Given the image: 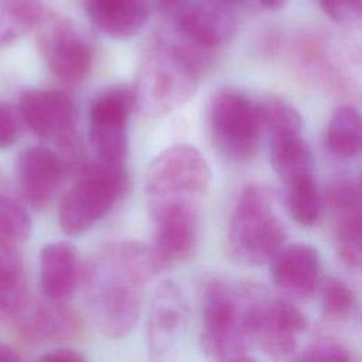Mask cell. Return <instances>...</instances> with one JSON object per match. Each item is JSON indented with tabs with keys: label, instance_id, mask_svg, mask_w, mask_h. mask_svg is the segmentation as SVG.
Segmentation results:
<instances>
[{
	"label": "cell",
	"instance_id": "cell-27",
	"mask_svg": "<svg viewBox=\"0 0 362 362\" xmlns=\"http://www.w3.org/2000/svg\"><path fill=\"white\" fill-rule=\"evenodd\" d=\"M297 361H311V362H328V361H335V362H349L352 361V355L348 348H345L341 342L324 338V339H317L307 345L300 354L296 356Z\"/></svg>",
	"mask_w": 362,
	"mask_h": 362
},
{
	"label": "cell",
	"instance_id": "cell-24",
	"mask_svg": "<svg viewBox=\"0 0 362 362\" xmlns=\"http://www.w3.org/2000/svg\"><path fill=\"white\" fill-rule=\"evenodd\" d=\"M25 301V277L14 253L0 256V314L18 311Z\"/></svg>",
	"mask_w": 362,
	"mask_h": 362
},
{
	"label": "cell",
	"instance_id": "cell-1",
	"mask_svg": "<svg viewBox=\"0 0 362 362\" xmlns=\"http://www.w3.org/2000/svg\"><path fill=\"white\" fill-rule=\"evenodd\" d=\"M156 274L148 245L141 242H112L92 256L82 279L90 315L103 335L116 339L133 329Z\"/></svg>",
	"mask_w": 362,
	"mask_h": 362
},
{
	"label": "cell",
	"instance_id": "cell-16",
	"mask_svg": "<svg viewBox=\"0 0 362 362\" xmlns=\"http://www.w3.org/2000/svg\"><path fill=\"white\" fill-rule=\"evenodd\" d=\"M16 175L24 198L34 206H44L61 184L64 163L51 148L31 146L18 154Z\"/></svg>",
	"mask_w": 362,
	"mask_h": 362
},
{
	"label": "cell",
	"instance_id": "cell-12",
	"mask_svg": "<svg viewBox=\"0 0 362 362\" xmlns=\"http://www.w3.org/2000/svg\"><path fill=\"white\" fill-rule=\"evenodd\" d=\"M20 113L37 136L57 139L71 153L75 151V109L66 93L55 89H27L20 96Z\"/></svg>",
	"mask_w": 362,
	"mask_h": 362
},
{
	"label": "cell",
	"instance_id": "cell-8",
	"mask_svg": "<svg viewBox=\"0 0 362 362\" xmlns=\"http://www.w3.org/2000/svg\"><path fill=\"white\" fill-rule=\"evenodd\" d=\"M246 321L252 345L276 359L290 356L308 327L305 315L288 298L272 296L255 283H246Z\"/></svg>",
	"mask_w": 362,
	"mask_h": 362
},
{
	"label": "cell",
	"instance_id": "cell-9",
	"mask_svg": "<svg viewBox=\"0 0 362 362\" xmlns=\"http://www.w3.org/2000/svg\"><path fill=\"white\" fill-rule=\"evenodd\" d=\"M136 107L134 90L124 83L102 89L89 107V141L95 161L126 167L129 122Z\"/></svg>",
	"mask_w": 362,
	"mask_h": 362
},
{
	"label": "cell",
	"instance_id": "cell-18",
	"mask_svg": "<svg viewBox=\"0 0 362 362\" xmlns=\"http://www.w3.org/2000/svg\"><path fill=\"white\" fill-rule=\"evenodd\" d=\"M264 133L272 167L284 184L313 174V153L303 137V124H286Z\"/></svg>",
	"mask_w": 362,
	"mask_h": 362
},
{
	"label": "cell",
	"instance_id": "cell-32",
	"mask_svg": "<svg viewBox=\"0 0 362 362\" xmlns=\"http://www.w3.org/2000/svg\"><path fill=\"white\" fill-rule=\"evenodd\" d=\"M288 0H259V3L267 10H279L284 7Z\"/></svg>",
	"mask_w": 362,
	"mask_h": 362
},
{
	"label": "cell",
	"instance_id": "cell-20",
	"mask_svg": "<svg viewBox=\"0 0 362 362\" xmlns=\"http://www.w3.org/2000/svg\"><path fill=\"white\" fill-rule=\"evenodd\" d=\"M361 115L352 105L334 109L325 134V143L332 156L341 160L359 157L362 146Z\"/></svg>",
	"mask_w": 362,
	"mask_h": 362
},
{
	"label": "cell",
	"instance_id": "cell-14",
	"mask_svg": "<svg viewBox=\"0 0 362 362\" xmlns=\"http://www.w3.org/2000/svg\"><path fill=\"white\" fill-rule=\"evenodd\" d=\"M188 317V303L180 286L163 281L154 293L147 318V345L151 356L163 358L177 346Z\"/></svg>",
	"mask_w": 362,
	"mask_h": 362
},
{
	"label": "cell",
	"instance_id": "cell-10",
	"mask_svg": "<svg viewBox=\"0 0 362 362\" xmlns=\"http://www.w3.org/2000/svg\"><path fill=\"white\" fill-rule=\"evenodd\" d=\"M38 48L51 72L62 81H82L92 65V51L69 20L44 17L38 24Z\"/></svg>",
	"mask_w": 362,
	"mask_h": 362
},
{
	"label": "cell",
	"instance_id": "cell-30",
	"mask_svg": "<svg viewBox=\"0 0 362 362\" xmlns=\"http://www.w3.org/2000/svg\"><path fill=\"white\" fill-rule=\"evenodd\" d=\"M40 359L41 361H68V362L85 361L83 355L72 348H57V349L49 351L48 354L42 355Z\"/></svg>",
	"mask_w": 362,
	"mask_h": 362
},
{
	"label": "cell",
	"instance_id": "cell-11",
	"mask_svg": "<svg viewBox=\"0 0 362 362\" xmlns=\"http://www.w3.org/2000/svg\"><path fill=\"white\" fill-rule=\"evenodd\" d=\"M334 221V243L338 257L349 269L359 270L362 262V199L358 177L335 180L327 192Z\"/></svg>",
	"mask_w": 362,
	"mask_h": 362
},
{
	"label": "cell",
	"instance_id": "cell-15",
	"mask_svg": "<svg viewBox=\"0 0 362 362\" xmlns=\"http://www.w3.org/2000/svg\"><path fill=\"white\" fill-rule=\"evenodd\" d=\"M153 222L154 235L148 250L158 274L182 264L195 253L199 240V212L167 215Z\"/></svg>",
	"mask_w": 362,
	"mask_h": 362
},
{
	"label": "cell",
	"instance_id": "cell-26",
	"mask_svg": "<svg viewBox=\"0 0 362 362\" xmlns=\"http://www.w3.org/2000/svg\"><path fill=\"white\" fill-rule=\"evenodd\" d=\"M31 232V218L24 206L8 197H0V246L24 242Z\"/></svg>",
	"mask_w": 362,
	"mask_h": 362
},
{
	"label": "cell",
	"instance_id": "cell-3",
	"mask_svg": "<svg viewBox=\"0 0 362 362\" xmlns=\"http://www.w3.org/2000/svg\"><path fill=\"white\" fill-rule=\"evenodd\" d=\"M202 352L219 362L255 361L246 321V283L211 279L199 294Z\"/></svg>",
	"mask_w": 362,
	"mask_h": 362
},
{
	"label": "cell",
	"instance_id": "cell-34",
	"mask_svg": "<svg viewBox=\"0 0 362 362\" xmlns=\"http://www.w3.org/2000/svg\"><path fill=\"white\" fill-rule=\"evenodd\" d=\"M218 1H235V0H218Z\"/></svg>",
	"mask_w": 362,
	"mask_h": 362
},
{
	"label": "cell",
	"instance_id": "cell-31",
	"mask_svg": "<svg viewBox=\"0 0 362 362\" xmlns=\"http://www.w3.org/2000/svg\"><path fill=\"white\" fill-rule=\"evenodd\" d=\"M20 356L6 345L0 344V361H17Z\"/></svg>",
	"mask_w": 362,
	"mask_h": 362
},
{
	"label": "cell",
	"instance_id": "cell-17",
	"mask_svg": "<svg viewBox=\"0 0 362 362\" xmlns=\"http://www.w3.org/2000/svg\"><path fill=\"white\" fill-rule=\"evenodd\" d=\"M81 259L69 242H52L40 255V283L44 296L52 303L66 301L82 279Z\"/></svg>",
	"mask_w": 362,
	"mask_h": 362
},
{
	"label": "cell",
	"instance_id": "cell-19",
	"mask_svg": "<svg viewBox=\"0 0 362 362\" xmlns=\"http://www.w3.org/2000/svg\"><path fill=\"white\" fill-rule=\"evenodd\" d=\"M85 10L100 33L116 40L133 37L148 18L147 0H85Z\"/></svg>",
	"mask_w": 362,
	"mask_h": 362
},
{
	"label": "cell",
	"instance_id": "cell-28",
	"mask_svg": "<svg viewBox=\"0 0 362 362\" xmlns=\"http://www.w3.org/2000/svg\"><path fill=\"white\" fill-rule=\"evenodd\" d=\"M321 10L338 24H351L359 20L362 0H318Z\"/></svg>",
	"mask_w": 362,
	"mask_h": 362
},
{
	"label": "cell",
	"instance_id": "cell-4",
	"mask_svg": "<svg viewBox=\"0 0 362 362\" xmlns=\"http://www.w3.org/2000/svg\"><path fill=\"white\" fill-rule=\"evenodd\" d=\"M286 236L270 191L262 184L246 185L229 222V256L243 266L263 264L284 245Z\"/></svg>",
	"mask_w": 362,
	"mask_h": 362
},
{
	"label": "cell",
	"instance_id": "cell-33",
	"mask_svg": "<svg viewBox=\"0 0 362 362\" xmlns=\"http://www.w3.org/2000/svg\"><path fill=\"white\" fill-rule=\"evenodd\" d=\"M161 3H164V4H178V3H181L182 0H160Z\"/></svg>",
	"mask_w": 362,
	"mask_h": 362
},
{
	"label": "cell",
	"instance_id": "cell-25",
	"mask_svg": "<svg viewBox=\"0 0 362 362\" xmlns=\"http://www.w3.org/2000/svg\"><path fill=\"white\" fill-rule=\"evenodd\" d=\"M321 308L327 320L349 322L358 315V297L345 281L329 279L322 286Z\"/></svg>",
	"mask_w": 362,
	"mask_h": 362
},
{
	"label": "cell",
	"instance_id": "cell-7",
	"mask_svg": "<svg viewBox=\"0 0 362 362\" xmlns=\"http://www.w3.org/2000/svg\"><path fill=\"white\" fill-rule=\"evenodd\" d=\"M206 130L216 150L235 161L252 158L263 134L260 107L236 88L216 90L206 105Z\"/></svg>",
	"mask_w": 362,
	"mask_h": 362
},
{
	"label": "cell",
	"instance_id": "cell-23",
	"mask_svg": "<svg viewBox=\"0 0 362 362\" xmlns=\"http://www.w3.org/2000/svg\"><path fill=\"white\" fill-rule=\"evenodd\" d=\"M54 303L38 311L35 317V331L40 337L47 339H74L83 331L81 317L69 308Z\"/></svg>",
	"mask_w": 362,
	"mask_h": 362
},
{
	"label": "cell",
	"instance_id": "cell-21",
	"mask_svg": "<svg viewBox=\"0 0 362 362\" xmlns=\"http://www.w3.org/2000/svg\"><path fill=\"white\" fill-rule=\"evenodd\" d=\"M45 17L42 0H0V47L23 38Z\"/></svg>",
	"mask_w": 362,
	"mask_h": 362
},
{
	"label": "cell",
	"instance_id": "cell-29",
	"mask_svg": "<svg viewBox=\"0 0 362 362\" xmlns=\"http://www.w3.org/2000/svg\"><path fill=\"white\" fill-rule=\"evenodd\" d=\"M17 137V123L8 105L0 102V148L8 147Z\"/></svg>",
	"mask_w": 362,
	"mask_h": 362
},
{
	"label": "cell",
	"instance_id": "cell-6",
	"mask_svg": "<svg viewBox=\"0 0 362 362\" xmlns=\"http://www.w3.org/2000/svg\"><path fill=\"white\" fill-rule=\"evenodd\" d=\"M129 184L126 167L92 163L64 195L58 219L64 233L76 236L89 230L124 195Z\"/></svg>",
	"mask_w": 362,
	"mask_h": 362
},
{
	"label": "cell",
	"instance_id": "cell-22",
	"mask_svg": "<svg viewBox=\"0 0 362 362\" xmlns=\"http://www.w3.org/2000/svg\"><path fill=\"white\" fill-rule=\"evenodd\" d=\"M286 187L287 208L291 218L303 226L315 225L322 214L324 199L315 181L314 173L300 177L286 184Z\"/></svg>",
	"mask_w": 362,
	"mask_h": 362
},
{
	"label": "cell",
	"instance_id": "cell-2",
	"mask_svg": "<svg viewBox=\"0 0 362 362\" xmlns=\"http://www.w3.org/2000/svg\"><path fill=\"white\" fill-rule=\"evenodd\" d=\"M212 181L211 167L198 148L175 144L150 164L144 194L153 221L182 212H199Z\"/></svg>",
	"mask_w": 362,
	"mask_h": 362
},
{
	"label": "cell",
	"instance_id": "cell-13",
	"mask_svg": "<svg viewBox=\"0 0 362 362\" xmlns=\"http://www.w3.org/2000/svg\"><path fill=\"white\" fill-rule=\"evenodd\" d=\"M274 287L288 300L310 298L321 279L318 250L303 242L283 245L269 260Z\"/></svg>",
	"mask_w": 362,
	"mask_h": 362
},
{
	"label": "cell",
	"instance_id": "cell-5",
	"mask_svg": "<svg viewBox=\"0 0 362 362\" xmlns=\"http://www.w3.org/2000/svg\"><path fill=\"white\" fill-rule=\"evenodd\" d=\"M199 75L189 59L161 40L141 61L133 88L136 106L150 117L173 113L194 96Z\"/></svg>",
	"mask_w": 362,
	"mask_h": 362
}]
</instances>
